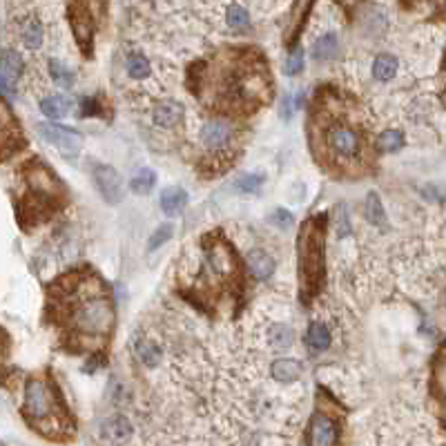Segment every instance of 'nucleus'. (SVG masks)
Masks as SVG:
<instances>
[{
  "label": "nucleus",
  "mask_w": 446,
  "mask_h": 446,
  "mask_svg": "<svg viewBox=\"0 0 446 446\" xmlns=\"http://www.w3.org/2000/svg\"><path fill=\"white\" fill-rule=\"evenodd\" d=\"M299 277L306 297H312L324 281V221L308 219L299 232Z\"/></svg>",
  "instance_id": "f257e3e1"
},
{
  "label": "nucleus",
  "mask_w": 446,
  "mask_h": 446,
  "mask_svg": "<svg viewBox=\"0 0 446 446\" xmlns=\"http://www.w3.org/2000/svg\"><path fill=\"white\" fill-rule=\"evenodd\" d=\"M70 321L83 335H108L114 324V308L110 297L101 295L99 290L88 297H81L72 306Z\"/></svg>",
  "instance_id": "f03ea898"
},
{
  "label": "nucleus",
  "mask_w": 446,
  "mask_h": 446,
  "mask_svg": "<svg viewBox=\"0 0 446 446\" xmlns=\"http://www.w3.org/2000/svg\"><path fill=\"white\" fill-rule=\"evenodd\" d=\"M23 413L27 420L36 424V429H41V431H45V422L54 417L56 393L43 382V379H32V382L27 384Z\"/></svg>",
  "instance_id": "7ed1b4c3"
},
{
  "label": "nucleus",
  "mask_w": 446,
  "mask_h": 446,
  "mask_svg": "<svg viewBox=\"0 0 446 446\" xmlns=\"http://www.w3.org/2000/svg\"><path fill=\"white\" fill-rule=\"evenodd\" d=\"M326 148L330 156L341 161H355L362 150V141L359 134L348 125H330L326 130Z\"/></svg>",
  "instance_id": "20e7f679"
},
{
  "label": "nucleus",
  "mask_w": 446,
  "mask_h": 446,
  "mask_svg": "<svg viewBox=\"0 0 446 446\" xmlns=\"http://www.w3.org/2000/svg\"><path fill=\"white\" fill-rule=\"evenodd\" d=\"M38 134H41L47 143L59 148L61 154L68 156V159H74L76 154H79L81 145H83V136L79 134V132H74L70 128L54 125V123H41V125H38Z\"/></svg>",
  "instance_id": "39448f33"
},
{
  "label": "nucleus",
  "mask_w": 446,
  "mask_h": 446,
  "mask_svg": "<svg viewBox=\"0 0 446 446\" xmlns=\"http://www.w3.org/2000/svg\"><path fill=\"white\" fill-rule=\"evenodd\" d=\"M68 14H70V23H72L76 43H79L83 54H90L92 52V32H94L90 7L85 3H72L68 7Z\"/></svg>",
  "instance_id": "423d86ee"
},
{
  "label": "nucleus",
  "mask_w": 446,
  "mask_h": 446,
  "mask_svg": "<svg viewBox=\"0 0 446 446\" xmlns=\"http://www.w3.org/2000/svg\"><path fill=\"white\" fill-rule=\"evenodd\" d=\"M92 176H94V185H97L99 194L105 199V203H119L123 199V185H121V176L112 165L105 163H97L92 168Z\"/></svg>",
  "instance_id": "0eeeda50"
},
{
  "label": "nucleus",
  "mask_w": 446,
  "mask_h": 446,
  "mask_svg": "<svg viewBox=\"0 0 446 446\" xmlns=\"http://www.w3.org/2000/svg\"><path fill=\"white\" fill-rule=\"evenodd\" d=\"M337 435H339V429L333 417H328L324 413H315L308 424L306 444L308 446H335Z\"/></svg>",
  "instance_id": "6e6552de"
},
{
  "label": "nucleus",
  "mask_w": 446,
  "mask_h": 446,
  "mask_svg": "<svg viewBox=\"0 0 446 446\" xmlns=\"http://www.w3.org/2000/svg\"><path fill=\"white\" fill-rule=\"evenodd\" d=\"M21 72H23L21 54L14 50H5L3 59H0V88H3L5 97L16 88V81L21 79Z\"/></svg>",
  "instance_id": "1a4fd4ad"
},
{
  "label": "nucleus",
  "mask_w": 446,
  "mask_h": 446,
  "mask_svg": "<svg viewBox=\"0 0 446 446\" xmlns=\"http://www.w3.org/2000/svg\"><path fill=\"white\" fill-rule=\"evenodd\" d=\"M205 254H207V261H210L212 270L216 274H221V277H227V274L234 272V257L227 245H221V243H212L210 248H205Z\"/></svg>",
  "instance_id": "9d476101"
},
{
  "label": "nucleus",
  "mask_w": 446,
  "mask_h": 446,
  "mask_svg": "<svg viewBox=\"0 0 446 446\" xmlns=\"http://www.w3.org/2000/svg\"><path fill=\"white\" fill-rule=\"evenodd\" d=\"M227 139H230V125L227 123H221V121H210L205 123L203 130H201V141L205 148H221L227 143Z\"/></svg>",
  "instance_id": "9b49d317"
},
{
  "label": "nucleus",
  "mask_w": 446,
  "mask_h": 446,
  "mask_svg": "<svg viewBox=\"0 0 446 446\" xmlns=\"http://www.w3.org/2000/svg\"><path fill=\"white\" fill-rule=\"evenodd\" d=\"M248 268H250L254 279L265 281L274 272V261H272V257L265 250L254 248V250L248 252Z\"/></svg>",
  "instance_id": "f8f14e48"
},
{
  "label": "nucleus",
  "mask_w": 446,
  "mask_h": 446,
  "mask_svg": "<svg viewBox=\"0 0 446 446\" xmlns=\"http://www.w3.org/2000/svg\"><path fill=\"white\" fill-rule=\"evenodd\" d=\"M187 205V192L183 187H165L163 192H161V210L165 214L174 216L183 210Z\"/></svg>",
  "instance_id": "ddd939ff"
},
{
  "label": "nucleus",
  "mask_w": 446,
  "mask_h": 446,
  "mask_svg": "<svg viewBox=\"0 0 446 446\" xmlns=\"http://www.w3.org/2000/svg\"><path fill=\"white\" fill-rule=\"evenodd\" d=\"M181 116H183V105H179V103H172V101L161 103L154 110V123L161 128L176 125V123L181 121Z\"/></svg>",
  "instance_id": "4468645a"
},
{
  "label": "nucleus",
  "mask_w": 446,
  "mask_h": 446,
  "mask_svg": "<svg viewBox=\"0 0 446 446\" xmlns=\"http://www.w3.org/2000/svg\"><path fill=\"white\" fill-rule=\"evenodd\" d=\"M103 435H105L108 440L116 442V444L125 442L132 435V426L123 415H116V417H112V420L105 422V426H103Z\"/></svg>",
  "instance_id": "2eb2a0df"
},
{
  "label": "nucleus",
  "mask_w": 446,
  "mask_h": 446,
  "mask_svg": "<svg viewBox=\"0 0 446 446\" xmlns=\"http://www.w3.org/2000/svg\"><path fill=\"white\" fill-rule=\"evenodd\" d=\"M301 375V364L295 362V359H277V362L272 364V377L277 379V382H295V379Z\"/></svg>",
  "instance_id": "dca6fc26"
},
{
  "label": "nucleus",
  "mask_w": 446,
  "mask_h": 446,
  "mask_svg": "<svg viewBox=\"0 0 446 446\" xmlns=\"http://www.w3.org/2000/svg\"><path fill=\"white\" fill-rule=\"evenodd\" d=\"M70 108H72V101L65 97H59V94L41 101V112L47 119H63L65 114L70 112Z\"/></svg>",
  "instance_id": "f3484780"
},
{
  "label": "nucleus",
  "mask_w": 446,
  "mask_h": 446,
  "mask_svg": "<svg viewBox=\"0 0 446 446\" xmlns=\"http://www.w3.org/2000/svg\"><path fill=\"white\" fill-rule=\"evenodd\" d=\"M337 50H339L337 36L335 34H326V36L317 38L315 45H312V56H315L317 61H330L337 54Z\"/></svg>",
  "instance_id": "a211bd4d"
},
{
  "label": "nucleus",
  "mask_w": 446,
  "mask_h": 446,
  "mask_svg": "<svg viewBox=\"0 0 446 446\" xmlns=\"http://www.w3.org/2000/svg\"><path fill=\"white\" fill-rule=\"evenodd\" d=\"M306 344L310 346V350H317V353L319 350H326L330 346V330L324 324L315 321L306 333Z\"/></svg>",
  "instance_id": "6ab92c4d"
},
{
  "label": "nucleus",
  "mask_w": 446,
  "mask_h": 446,
  "mask_svg": "<svg viewBox=\"0 0 446 446\" xmlns=\"http://www.w3.org/2000/svg\"><path fill=\"white\" fill-rule=\"evenodd\" d=\"M395 72H397V59H395V56H391V54L377 56L375 63H373V76L377 81H382V83L391 81L395 76Z\"/></svg>",
  "instance_id": "aec40b11"
},
{
  "label": "nucleus",
  "mask_w": 446,
  "mask_h": 446,
  "mask_svg": "<svg viewBox=\"0 0 446 446\" xmlns=\"http://www.w3.org/2000/svg\"><path fill=\"white\" fill-rule=\"evenodd\" d=\"M156 183V174L152 172L150 168H143V170H139V172L132 176V192L134 194H150L152 192V187H154Z\"/></svg>",
  "instance_id": "412c9836"
},
{
  "label": "nucleus",
  "mask_w": 446,
  "mask_h": 446,
  "mask_svg": "<svg viewBox=\"0 0 446 446\" xmlns=\"http://www.w3.org/2000/svg\"><path fill=\"white\" fill-rule=\"evenodd\" d=\"M366 216L373 225H386V212L382 207V199H379L377 192H368L366 196Z\"/></svg>",
  "instance_id": "4be33fe9"
},
{
  "label": "nucleus",
  "mask_w": 446,
  "mask_h": 446,
  "mask_svg": "<svg viewBox=\"0 0 446 446\" xmlns=\"http://www.w3.org/2000/svg\"><path fill=\"white\" fill-rule=\"evenodd\" d=\"M433 388L442 400L446 402V350L438 355L435 359V368H433Z\"/></svg>",
  "instance_id": "5701e85b"
},
{
  "label": "nucleus",
  "mask_w": 446,
  "mask_h": 446,
  "mask_svg": "<svg viewBox=\"0 0 446 446\" xmlns=\"http://www.w3.org/2000/svg\"><path fill=\"white\" fill-rule=\"evenodd\" d=\"M23 43H25V47H30V50H38V47H41V43H43V25H41L38 18H32V21L25 25Z\"/></svg>",
  "instance_id": "b1692460"
},
{
  "label": "nucleus",
  "mask_w": 446,
  "mask_h": 446,
  "mask_svg": "<svg viewBox=\"0 0 446 446\" xmlns=\"http://www.w3.org/2000/svg\"><path fill=\"white\" fill-rule=\"evenodd\" d=\"M402 145H404V136H402V132H397V130H388L377 139V150L384 152V154H388V152H397Z\"/></svg>",
  "instance_id": "393cba45"
},
{
  "label": "nucleus",
  "mask_w": 446,
  "mask_h": 446,
  "mask_svg": "<svg viewBox=\"0 0 446 446\" xmlns=\"http://www.w3.org/2000/svg\"><path fill=\"white\" fill-rule=\"evenodd\" d=\"M270 344L277 350H286L292 346V330L283 324H277L270 328Z\"/></svg>",
  "instance_id": "a878e982"
},
{
  "label": "nucleus",
  "mask_w": 446,
  "mask_h": 446,
  "mask_svg": "<svg viewBox=\"0 0 446 446\" xmlns=\"http://www.w3.org/2000/svg\"><path fill=\"white\" fill-rule=\"evenodd\" d=\"M125 65H128V74L132 79H145L150 74V63L143 54H130Z\"/></svg>",
  "instance_id": "bb28decb"
},
{
  "label": "nucleus",
  "mask_w": 446,
  "mask_h": 446,
  "mask_svg": "<svg viewBox=\"0 0 446 446\" xmlns=\"http://www.w3.org/2000/svg\"><path fill=\"white\" fill-rule=\"evenodd\" d=\"M50 72H52V79L61 85V88L70 90L74 85V74L65 68L61 61H50Z\"/></svg>",
  "instance_id": "cd10ccee"
},
{
  "label": "nucleus",
  "mask_w": 446,
  "mask_h": 446,
  "mask_svg": "<svg viewBox=\"0 0 446 446\" xmlns=\"http://www.w3.org/2000/svg\"><path fill=\"white\" fill-rule=\"evenodd\" d=\"M248 23H250V16L243 7L232 5L230 9H227V25H230L232 30H243Z\"/></svg>",
  "instance_id": "c85d7f7f"
},
{
  "label": "nucleus",
  "mask_w": 446,
  "mask_h": 446,
  "mask_svg": "<svg viewBox=\"0 0 446 446\" xmlns=\"http://www.w3.org/2000/svg\"><path fill=\"white\" fill-rule=\"evenodd\" d=\"M172 232H174V227H172V223H163L161 227H156V232L150 236V243H148V250H159L161 245H163L170 236H172Z\"/></svg>",
  "instance_id": "c756f323"
},
{
  "label": "nucleus",
  "mask_w": 446,
  "mask_h": 446,
  "mask_svg": "<svg viewBox=\"0 0 446 446\" xmlns=\"http://www.w3.org/2000/svg\"><path fill=\"white\" fill-rule=\"evenodd\" d=\"M139 357L145 366H150V368L156 366L159 364V346L143 341V344H139Z\"/></svg>",
  "instance_id": "7c9ffc66"
},
{
  "label": "nucleus",
  "mask_w": 446,
  "mask_h": 446,
  "mask_svg": "<svg viewBox=\"0 0 446 446\" xmlns=\"http://www.w3.org/2000/svg\"><path fill=\"white\" fill-rule=\"evenodd\" d=\"M301 70H303V50H301V47H297V50H292L290 59L286 63V74L288 76H297Z\"/></svg>",
  "instance_id": "2f4dec72"
},
{
  "label": "nucleus",
  "mask_w": 446,
  "mask_h": 446,
  "mask_svg": "<svg viewBox=\"0 0 446 446\" xmlns=\"http://www.w3.org/2000/svg\"><path fill=\"white\" fill-rule=\"evenodd\" d=\"M335 216H337V236H339V239H344V236H348V234H350V221H348V212H346V207H344V205H339V207H337V212H335Z\"/></svg>",
  "instance_id": "473e14b6"
},
{
  "label": "nucleus",
  "mask_w": 446,
  "mask_h": 446,
  "mask_svg": "<svg viewBox=\"0 0 446 446\" xmlns=\"http://www.w3.org/2000/svg\"><path fill=\"white\" fill-rule=\"evenodd\" d=\"M268 221H270L272 225H277V227H290L295 219H292V214H290L288 210H281V207H277V210L270 212Z\"/></svg>",
  "instance_id": "72a5a7b5"
},
{
  "label": "nucleus",
  "mask_w": 446,
  "mask_h": 446,
  "mask_svg": "<svg viewBox=\"0 0 446 446\" xmlns=\"http://www.w3.org/2000/svg\"><path fill=\"white\" fill-rule=\"evenodd\" d=\"M263 183V174H245L239 181V190L243 192H257Z\"/></svg>",
  "instance_id": "f704fd0d"
},
{
  "label": "nucleus",
  "mask_w": 446,
  "mask_h": 446,
  "mask_svg": "<svg viewBox=\"0 0 446 446\" xmlns=\"http://www.w3.org/2000/svg\"><path fill=\"white\" fill-rule=\"evenodd\" d=\"M281 114H283V119H290V116H292V99H290V97L283 99V110H281Z\"/></svg>",
  "instance_id": "c9c22d12"
}]
</instances>
